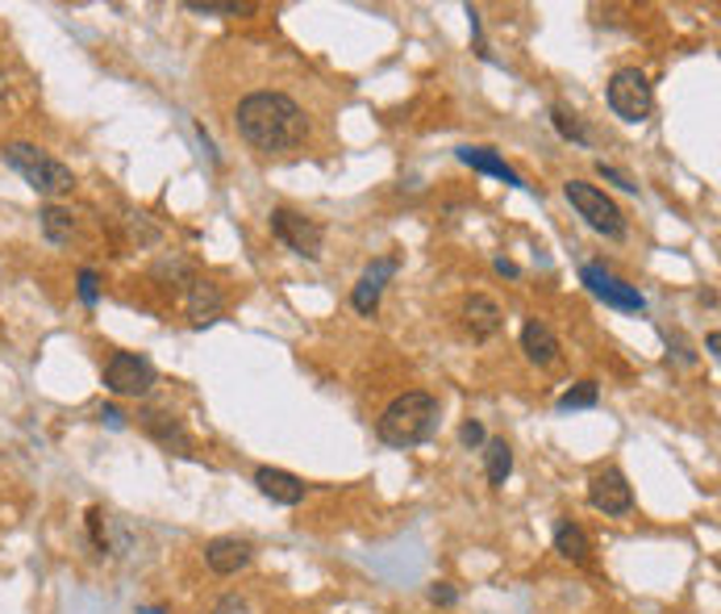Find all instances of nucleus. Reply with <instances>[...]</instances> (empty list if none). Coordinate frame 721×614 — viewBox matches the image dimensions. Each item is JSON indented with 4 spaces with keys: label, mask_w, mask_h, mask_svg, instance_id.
<instances>
[{
    "label": "nucleus",
    "mask_w": 721,
    "mask_h": 614,
    "mask_svg": "<svg viewBox=\"0 0 721 614\" xmlns=\"http://www.w3.org/2000/svg\"><path fill=\"white\" fill-rule=\"evenodd\" d=\"M217 614H247V606H243V602H238V598H226V602H222V606H217Z\"/></svg>",
    "instance_id": "nucleus-32"
},
{
    "label": "nucleus",
    "mask_w": 721,
    "mask_h": 614,
    "mask_svg": "<svg viewBox=\"0 0 721 614\" xmlns=\"http://www.w3.org/2000/svg\"><path fill=\"white\" fill-rule=\"evenodd\" d=\"M184 9L188 13H201V18H243L255 4H247V0H188Z\"/></svg>",
    "instance_id": "nucleus-23"
},
{
    "label": "nucleus",
    "mask_w": 721,
    "mask_h": 614,
    "mask_svg": "<svg viewBox=\"0 0 721 614\" xmlns=\"http://www.w3.org/2000/svg\"><path fill=\"white\" fill-rule=\"evenodd\" d=\"M555 551L563 560H572V565H588L593 560V539H588V531L579 527V523H559L555 527Z\"/></svg>",
    "instance_id": "nucleus-18"
},
{
    "label": "nucleus",
    "mask_w": 721,
    "mask_h": 614,
    "mask_svg": "<svg viewBox=\"0 0 721 614\" xmlns=\"http://www.w3.org/2000/svg\"><path fill=\"white\" fill-rule=\"evenodd\" d=\"M609 109L618 113L621 122H630V126H639V122L651 118L655 92H651V80L642 76L639 67H621V71H613V80H609Z\"/></svg>",
    "instance_id": "nucleus-5"
},
{
    "label": "nucleus",
    "mask_w": 721,
    "mask_h": 614,
    "mask_svg": "<svg viewBox=\"0 0 721 614\" xmlns=\"http://www.w3.org/2000/svg\"><path fill=\"white\" fill-rule=\"evenodd\" d=\"M705 347H709V356H718V347H721V335H718V331H709V335H705Z\"/></svg>",
    "instance_id": "nucleus-33"
},
{
    "label": "nucleus",
    "mask_w": 721,
    "mask_h": 614,
    "mask_svg": "<svg viewBox=\"0 0 721 614\" xmlns=\"http://www.w3.org/2000/svg\"><path fill=\"white\" fill-rule=\"evenodd\" d=\"M0 159L18 171L21 180L38 192V197H50V201H55V197H67V192L76 189V171L67 168L63 159H55V155L30 147V143H9V147L0 150Z\"/></svg>",
    "instance_id": "nucleus-3"
},
{
    "label": "nucleus",
    "mask_w": 721,
    "mask_h": 614,
    "mask_svg": "<svg viewBox=\"0 0 721 614\" xmlns=\"http://www.w3.org/2000/svg\"><path fill=\"white\" fill-rule=\"evenodd\" d=\"M184 301L188 314H192V326H209V322L222 319V310H226V293L213 280H201V276L184 289Z\"/></svg>",
    "instance_id": "nucleus-14"
},
{
    "label": "nucleus",
    "mask_w": 721,
    "mask_h": 614,
    "mask_svg": "<svg viewBox=\"0 0 721 614\" xmlns=\"http://www.w3.org/2000/svg\"><path fill=\"white\" fill-rule=\"evenodd\" d=\"M521 351H526V360L538 364V368H551V364L559 360V339H555V331L547 326V322H526L521 326Z\"/></svg>",
    "instance_id": "nucleus-16"
},
{
    "label": "nucleus",
    "mask_w": 721,
    "mask_h": 614,
    "mask_svg": "<svg viewBox=\"0 0 721 614\" xmlns=\"http://www.w3.org/2000/svg\"><path fill=\"white\" fill-rule=\"evenodd\" d=\"M234 130L259 155H289L309 138V118L289 92H250L234 109Z\"/></svg>",
    "instance_id": "nucleus-1"
},
{
    "label": "nucleus",
    "mask_w": 721,
    "mask_h": 614,
    "mask_svg": "<svg viewBox=\"0 0 721 614\" xmlns=\"http://www.w3.org/2000/svg\"><path fill=\"white\" fill-rule=\"evenodd\" d=\"M155 280H164L171 289H188L196 280V268H192V259H184V255H171V259L155 264Z\"/></svg>",
    "instance_id": "nucleus-21"
},
{
    "label": "nucleus",
    "mask_w": 721,
    "mask_h": 614,
    "mask_svg": "<svg viewBox=\"0 0 721 614\" xmlns=\"http://www.w3.org/2000/svg\"><path fill=\"white\" fill-rule=\"evenodd\" d=\"M667 347H676L672 356H676V360H680L684 368H688V364H697V356H692V347H688V343H684V339H667Z\"/></svg>",
    "instance_id": "nucleus-29"
},
{
    "label": "nucleus",
    "mask_w": 721,
    "mask_h": 614,
    "mask_svg": "<svg viewBox=\"0 0 721 614\" xmlns=\"http://www.w3.org/2000/svg\"><path fill=\"white\" fill-rule=\"evenodd\" d=\"M271 234H275L289 252L301 255V259H322L326 231H322V222H317V217H305V213L280 205V210H271Z\"/></svg>",
    "instance_id": "nucleus-6"
},
{
    "label": "nucleus",
    "mask_w": 721,
    "mask_h": 614,
    "mask_svg": "<svg viewBox=\"0 0 721 614\" xmlns=\"http://www.w3.org/2000/svg\"><path fill=\"white\" fill-rule=\"evenodd\" d=\"M433 426H438V398L421 393V389H409V393H401V398H392L384 405V414L375 418V435H380V444L405 451V447L426 444Z\"/></svg>",
    "instance_id": "nucleus-2"
},
{
    "label": "nucleus",
    "mask_w": 721,
    "mask_h": 614,
    "mask_svg": "<svg viewBox=\"0 0 721 614\" xmlns=\"http://www.w3.org/2000/svg\"><path fill=\"white\" fill-rule=\"evenodd\" d=\"M459 159H463L472 171H484V176H496V180H505V185H514V189H526V180H521V176H517V171L509 168L493 147H463L459 150Z\"/></svg>",
    "instance_id": "nucleus-17"
},
{
    "label": "nucleus",
    "mask_w": 721,
    "mask_h": 614,
    "mask_svg": "<svg viewBox=\"0 0 721 614\" xmlns=\"http://www.w3.org/2000/svg\"><path fill=\"white\" fill-rule=\"evenodd\" d=\"M255 485H259V493H263L268 502H275V506H301V502L309 498V485H305L296 472H289V468L263 465L255 472Z\"/></svg>",
    "instance_id": "nucleus-12"
},
{
    "label": "nucleus",
    "mask_w": 721,
    "mask_h": 614,
    "mask_svg": "<svg viewBox=\"0 0 721 614\" xmlns=\"http://www.w3.org/2000/svg\"><path fill=\"white\" fill-rule=\"evenodd\" d=\"M563 197L572 201V210L593 226L597 234H605V238H626V213H621V205L613 201V197H605V189H597V185H588V180H567L563 185Z\"/></svg>",
    "instance_id": "nucleus-4"
},
{
    "label": "nucleus",
    "mask_w": 721,
    "mask_h": 614,
    "mask_svg": "<svg viewBox=\"0 0 721 614\" xmlns=\"http://www.w3.org/2000/svg\"><path fill=\"white\" fill-rule=\"evenodd\" d=\"M4 92H9V85H4V76H0V97H4Z\"/></svg>",
    "instance_id": "nucleus-34"
},
{
    "label": "nucleus",
    "mask_w": 721,
    "mask_h": 614,
    "mask_svg": "<svg viewBox=\"0 0 721 614\" xmlns=\"http://www.w3.org/2000/svg\"><path fill=\"white\" fill-rule=\"evenodd\" d=\"M430 602L433 606H454V602H459V593H454V585L438 581V585H430Z\"/></svg>",
    "instance_id": "nucleus-28"
},
{
    "label": "nucleus",
    "mask_w": 721,
    "mask_h": 614,
    "mask_svg": "<svg viewBox=\"0 0 721 614\" xmlns=\"http://www.w3.org/2000/svg\"><path fill=\"white\" fill-rule=\"evenodd\" d=\"M588 502H593V510H600L605 518H626V514L634 510V489H630V481L621 477L618 468H605V472H597V477L588 481Z\"/></svg>",
    "instance_id": "nucleus-9"
},
{
    "label": "nucleus",
    "mask_w": 721,
    "mask_h": 614,
    "mask_svg": "<svg viewBox=\"0 0 721 614\" xmlns=\"http://www.w3.org/2000/svg\"><path fill=\"white\" fill-rule=\"evenodd\" d=\"M463 326L472 331V339H493L496 331L505 326V314H500V305H496L493 297L472 293L463 301Z\"/></svg>",
    "instance_id": "nucleus-15"
},
{
    "label": "nucleus",
    "mask_w": 721,
    "mask_h": 614,
    "mask_svg": "<svg viewBox=\"0 0 721 614\" xmlns=\"http://www.w3.org/2000/svg\"><path fill=\"white\" fill-rule=\"evenodd\" d=\"M597 402H600V384L597 381H579V384H572L563 398H559V410H563V414H572V410H593Z\"/></svg>",
    "instance_id": "nucleus-24"
},
{
    "label": "nucleus",
    "mask_w": 721,
    "mask_h": 614,
    "mask_svg": "<svg viewBox=\"0 0 721 614\" xmlns=\"http://www.w3.org/2000/svg\"><path fill=\"white\" fill-rule=\"evenodd\" d=\"M551 126H555L567 143H576V147H593V134H588V126H584V118H579L576 109L551 105Z\"/></svg>",
    "instance_id": "nucleus-19"
},
{
    "label": "nucleus",
    "mask_w": 721,
    "mask_h": 614,
    "mask_svg": "<svg viewBox=\"0 0 721 614\" xmlns=\"http://www.w3.org/2000/svg\"><path fill=\"white\" fill-rule=\"evenodd\" d=\"M459 439H463V447H484V444H488V435H484V426H480V423H463V426H459Z\"/></svg>",
    "instance_id": "nucleus-27"
},
{
    "label": "nucleus",
    "mask_w": 721,
    "mask_h": 614,
    "mask_svg": "<svg viewBox=\"0 0 721 614\" xmlns=\"http://www.w3.org/2000/svg\"><path fill=\"white\" fill-rule=\"evenodd\" d=\"M496 272L509 276V280H517V276H521V268H517L514 259H496Z\"/></svg>",
    "instance_id": "nucleus-31"
},
{
    "label": "nucleus",
    "mask_w": 721,
    "mask_h": 614,
    "mask_svg": "<svg viewBox=\"0 0 721 614\" xmlns=\"http://www.w3.org/2000/svg\"><path fill=\"white\" fill-rule=\"evenodd\" d=\"M42 217V234L50 238V243H71V234H76V217L67 210H59V205H46V210L38 213Z\"/></svg>",
    "instance_id": "nucleus-22"
},
{
    "label": "nucleus",
    "mask_w": 721,
    "mask_h": 614,
    "mask_svg": "<svg viewBox=\"0 0 721 614\" xmlns=\"http://www.w3.org/2000/svg\"><path fill=\"white\" fill-rule=\"evenodd\" d=\"M597 176L600 180H609V185H618L621 192H639V185L626 176V171H618V168H609V164H597Z\"/></svg>",
    "instance_id": "nucleus-26"
},
{
    "label": "nucleus",
    "mask_w": 721,
    "mask_h": 614,
    "mask_svg": "<svg viewBox=\"0 0 721 614\" xmlns=\"http://www.w3.org/2000/svg\"><path fill=\"white\" fill-rule=\"evenodd\" d=\"M101 276H97V268H80V301L83 305H97V297H101Z\"/></svg>",
    "instance_id": "nucleus-25"
},
{
    "label": "nucleus",
    "mask_w": 721,
    "mask_h": 614,
    "mask_svg": "<svg viewBox=\"0 0 721 614\" xmlns=\"http://www.w3.org/2000/svg\"><path fill=\"white\" fill-rule=\"evenodd\" d=\"M155 364L134 351H113L104 364V389L117 393V398H146L155 389Z\"/></svg>",
    "instance_id": "nucleus-7"
},
{
    "label": "nucleus",
    "mask_w": 721,
    "mask_h": 614,
    "mask_svg": "<svg viewBox=\"0 0 721 614\" xmlns=\"http://www.w3.org/2000/svg\"><path fill=\"white\" fill-rule=\"evenodd\" d=\"M101 423H109L113 431H122V426H125V414L117 410V405H104V410H101Z\"/></svg>",
    "instance_id": "nucleus-30"
},
{
    "label": "nucleus",
    "mask_w": 721,
    "mask_h": 614,
    "mask_svg": "<svg viewBox=\"0 0 721 614\" xmlns=\"http://www.w3.org/2000/svg\"><path fill=\"white\" fill-rule=\"evenodd\" d=\"M579 280L588 284V293L600 297V301L613 305V310H626V314H642V310H646V297H642L634 284H626V280H618L613 272H605L600 264H584V268H579Z\"/></svg>",
    "instance_id": "nucleus-8"
},
{
    "label": "nucleus",
    "mask_w": 721,
    "mask_h": 614,
    "mask_svg": "<svg viewBox=\"0 0 721 614\" xmlns=\"http://www.w3.org/2000/svg\"><path fill=\"white\" fill-rule=\"evenodd\" d=\"M392 276H396V259H392V255H380V259H371V268L359 276V284L351 289L354 314H363V319H371V314H375V305H380V297H384V289H388Z\"/></svg>",
    "instance_id": "nucleus-11"
},
{
    "label": "nucleus",
    "mask_w": 721,
    "mask_h": 614,
    "mask_svg": "<svg viewBox=\"0 0 721 614\" xmlns=\"http://www.w3.org/2000/svg\"><path fill=\"white\" fill-rule=\"evenodd\" d=\"M138 423H143V431L159 447L176 451V456H184V460H196V444H192L188 426L180 423L176 414H167V410H143V414H138Z\"/></svg>",
    "instance_id": "nucleus-10"
},
{
    "label": "nucleus",
    "mask_w": 721,
    "mask_h": 614,
    "mask_svg": "<svg viewBox=\"0 0 721 614\" xmlns=\"http://www.w3.org/2000/svg\"><path fill=\"white\" fill-rule=\"evenodd\" d=\"M255 560V548H250V539H238V535H217V539H209L205 544V565L217 577H234V572H243Z\"/></svg>",
    "instance_id": "nucleus-13"
},
{
    "label": "nucleus",
    "mask_w": 721,
    "mask_h": 614,
    "mask_svg": "<svg viewBox=\"0 0 721 614\" xmlns=\"http://www.w3.org/2000/svg\"><path fill=\"white\" fill-rule=\"evenodd\" d=\"M484 468H488V481L493 485H505L509 472H514V447L505 444V439H488L484 444Z\"/></svg>",
    "instance_id": "nucleus-20"
}]
</instances>
